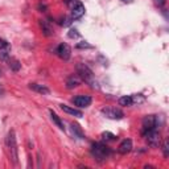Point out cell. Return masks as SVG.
<instances>
[{"instance_id": "cell-1", "label": "cell", "mask_w": 169, "mask_h": 169, "mask_svg": "<svg viewBox=\"0 0 169 169\" xmlns=\"http://www.w3.org/2000/svg\"><path fill=\"white\" fill-rule=\"evenodd\" d=\"M77 74L81 77V79H83L84 82H87L91 87L98 89L97 81H94V73L87 65H84V63H78L77 65Z\"/></svg>"}, {"instance_id": "cell-2", "label": "cell", "mask_w": 169, "mask_h": 169, "mask_svg": "<svg viewBox=\"0 0 169 169\" xmlns=\"http://www.w3.org/2000/svg\"><path fill=\"white\" fill-rule=\"evenodd\" d=\"M91 155L98 161H104L111 155V149L103 143H94L91 147Z\"/></svg>"}, {"instance_id": "cell-3", "label": "cell", "mask_w": 169, "mask_h": 169, "mask_svg": "<svg viewBox=\"0 0 169 169\" xmlns=\"http://www.w3.org/2000/svg\"><path fill=\"white\" fill-rule=\"evenodd\" d=\"M7 147L11 152V157H12V161L15 164H17V158H19V155H17V144H16V136H15V131H11L8 136H7Z\"/></svg>"}, {"instance_id": "cell-4", "label": "cell", "mask_w": 169, "mask_h": 169, "mask_svg": "<svg viewBox=\"0 0 169 169\" xmlns=\"http://www.w3.org/2000/svg\"><path fill=\"white\" fill-rule=\"evenodd\" d=\"M143 136L145 137V140L148 141V144L151 147H158L161 143V137L160 134L156 128L153 130H143Z\"/></svg>"}, {"instance_id": "cell-5", "label": "cell", "mask_w": 169, "mask_h": 169, "mask_svg": "<svg viewBox=\"0 0 169 169\" xmlns=\"http://www.w3.org/2000/svg\"><path fill=\"white\" fill-rule=\"evenodd\" d=\"M102 114L108 119H123L124 118V112L119 108L115 107H104L102 108Z\"/></svg>"}, {"instance_id": "cell-6", "label": "cell", "mask_w": 169, "mask_h": 169, "mask_svg": "<svg viewBox=\"0 0 169 169\" xmlns=\"http://www.w3.org/2000/svg\"><path fill=\"white\" fill-rule=\"evenodd\" d=\"M143 130H153L157 127V118L155 115H147L143 118Z\"/></svg>"}, {"instance_id": "cell-7", "label": "cell", "mask_w": 169, "mask_h": 169, "mask_svg": "<svg viewBox=\"0 0 169 169\" xmlns=\"http://www.w3.org/2000/svg\"><path fill=\"white\" fill-rule=\"evenodd\" d=\"M57 54L60 56V58H62V60L67 61L69 58H70V56H71V49H70V46H69L67 44H61V45H58V48H57Z\"/></svg>"}, {"instance_id": "cell-8", "label": "cell", "mask_w": 169, "mask_h": 169, "mask_svg": "<svg viewBox=\"0 0 169 169\" xmlns=\"http://www.w3.org/2000/svg\"><path fill=\"white\" fill-rule=\"evenodd\" d=\"M73 103L78 106V107H89L91 104V98L89 95H78V97L73 98Z\"/></svg>"}, {"instance_id": "cell-9", "label": "cell", "mask_w": 169, "mask_h": 169, "mask_svg": "<svg viewBox=\"0 0 169 169\" xmlns=\"http://www.w3.org/2000/svg\"><path fill=\"white\" fill-rule=\"evenodd\" d=\"M84 15V5L81 2H77L71 9V19H81Z\"/></svg>"}, {"instance_id": "cell-10", "label": "cell", "mask_w": 169, "mask_h": 169, "mask_svg": "<svg viewBox=\"0 0 169 169\" xmlns=\"http://www.w3.org/2000/svg\"><path fill=\"white\" fill-rule=\"evenodd\" d=\"M119 153H121V155H127L128 152L132 151V140L131 139H126L120 143V145L118 148Z\"/></svg>"}, {"instance_id": "cell-11", "label": "cell", "mask_w": 169, "mask_h": 169, "mask_svg": "<svg viewBox=\"0 0 169 169\" xmlns=\"http://www.w3.org/2000/svg\"><path fill=\"white\" fill-rule=\"evenodd\" d=\"M81 84V77L78 75V74H73L70 75L67 79H66V87L67 89H74Z\"/></svg>"}, {"instance_id": "cell-12", "label": "cell", "mask_w": 169, "mask_h": 169, "mask_svg": "<svg viewBox=\"0 0 169 169\" xmlns=\"http://www.w3.org/2000/svg\"><path fill=\"white\" fill-rule=\"evenodd\" d=\"M61 110L65 111V112H67V114H70V115L77 116V118H82V116H83L79 110L73 108V107H70V106H66V104H61Z\"/></svg>"}, {"instance_id": "cell-13", "label": "cell", "mask_w": 169, "mask_h": 169, "mask_svg": "<svg viewBox=\"0 0 169 169\" xmlns=\"http://www.w3.org/2000/svg\"><path fill=\"white\" fill-rule=\"evenodd\" d=\"M40 25H41V29H42V33H44L45 36H52L53 34V28L50 26V24L48 23L46 20H41L40 21Z\"/></svg>"}, {"instance_id": "cell-14", "label": "cell", "mask_w": 169, "mask_h": 169, "mask_svg": "<svg viewBox=\"0 0 169 169\" xmlns=\"http://www.w3.org/2000/svg\"><path fill=\"white\" fill-rule=\"evenodd\" d=\"M29 87H30L32 90H34V91L40 93V94H44V95L49 94V89H48V87H45V86H42V84H37V83H30V84H29Z\"/></svg>"}, {"instance_id": "cell-15", "label": "cell", "mask_w": 169, "mask_h": 169, "mask_svg": "<svg viewBox=\"0 0 169 169\" xmlns=\"http://www.w3.org/2000/svg\"><path fill=\"white\" fill-rule=\"evenodd\" d=\"M50 118H52V120H53V121H54V123L57 124L58 128L62 130V131H65V126H63V121L61 120L60 116H58L56 112H53L52 110H50Z\"/></svg>"}, {"instance_id": "cell-16", "label": "cell", "mask_w": 169, "mask_h": 169, "mask_svg": "<svg viewBox=\"0 0 169 169\" xmlns=\"http://www.w3.org/2000/svg\"><path fill=\"white\" fill-rule=\"evenodd\" d=\"M9 53H11L9 44L3 46V48H0V60H2V61H7L8 58H9Z\"/></svg>"}, {"instance_id": "cell-17", "label": "cell", "mask_w": 169, "mask_h": 169, "mask_svg": "<svg viewBox=\"0 0 169 169\" xmlns=\"http://www.w3.org/2000/svg\"><path fill=\"white\" fill-rule=\"evenodd\" d=\"M118 102H119L120 106H131L132 104V98L128 97V95H124V97L119 98Z\"/></svg>"}, {"instance_id": "cell-18", "label": "cell", "mask_w": 169, "mask_h": 169, "mask_svg": "<svg viewBox=\"0 0 169 169\" xmlns=\"http://www.w3.org/2000/svg\"><path fill=\"white\" fill-rule=\"evenodd\" d=\"M9 67L12 69L13 71H19L21 69V63L17 60H9Z\"/></svg>"}, {"instance_id": "cell-19", "label": "cell", "mask_w": 169, "mask_h": 169, "mask_svg": "<svg viewBox=\"0 0 169 169\" xmlns=\"http://www.w3.org/2000/svg\"><path fill=\"white\" fill-rule=\"evenodd\" d=\"M71 130H73V132L75 135H78L79 137H83V132H82V130H81V127H79L78 124H74V123H71Z\"/></svg>"}, {"instance_id": "cell-20", "label": "cell", "mask_w": 169, "mask_h": 169, "mask_svg": "<svg viewBox=\"0 0 169 169\" xmlns=\"http://www.w3.org/2000/svg\"><path fill=\"white\" fill-rule=\"evenodd\" d=\"M102 137L104 140H107V141H114V140H116V136L114 135V134H111V132H103L102 134Z\"/></svg>"}, {"instance_id": "cell-21", "label": "cell", "mask_w": 169, "mask_h": 169, "mask_svg": "<svg viewBox=\"0 0 169 169\" xmlns=\"http://www.w3.org/2000/svg\"><path fill=\"white\" fill-rule=\"evenodd\" d=\"M132 98V103H140L144 100V97H141L140 94H137V95H134V97H131Z\"/></svg>"}, {"instance_id": "cell-22", "label": "cell", "mask_w": 169, "mask_h": 169, "mask_svg": "<svg viewBox=\"0 0 169 169\" xmlns=\"http://www.w3.org/2000/svg\"><path fill=\"white\" fill-rule=\"evenodd\" d=\"M162 153H164V156H165V157L169 156V144H168V141H164V144H162Z\"/></svg>"}, {"instance_id": "cell-23", "label": "cell", "mask_w": 169, "mask_h": 169, "mask_svg": "<svg viewBox=\"0 0 169 169\" xmlns=\"http://www.w3.org/2000/svg\"><path fill=\"white\" fill-rule=\"evenodd\" d=\"M77 48H79V49H83V48H87V49H91V45H90V44H87V42L86 41H82V42H79V44L77 45Z\"/></svg>"}, {"instance_id": "cell-24", "label": "cell", "mask_w": 169, "mask_h": 169, "mask_svg": "<svg viewBox=\"0 0 169 169\" xmlns=\"http://www.w3.org/2000/svg\"><path fill=\"white\" fill-rule=\"evenodd\" d=\"M70 39H77V37H79V33H78V30L77 29H71L70 32H69V34H67Z\"/></svg>"}, {"instance_id": "cell-25", "label": "cell", "mask_w": 169, "mask_h": 169, "mask_svg": "<svg viewBox=\"0 0 169 169\" xmlns=\"http://www.w3.org/2000/svg\"><path fill=\"white\" fill-rule=\"evenodd\" d=\"M71 24V17H65L62 21H61V25L63 26H67V25H70Z\"/></svg>"}, {"instance_id": "cell-26", "label": "cell", "mask_w": 169, "mask_h": 169, "mask_svg": "<svg viewBox=\"0 0 169 169\" xmlns=\"http://www.w3.org/2000/svg\"><path fill=\"white\" fill-rule=\"evenodd\" d=\"M153 2H155V4L157 5V7H164V5H165V3H167V0H153Z\"/></svg>"}, {"instance_id": "cell-27", "label": "cell", "mask_w": 169, "mask_h": 169, "mask_svg": "<svg viewBox=\"0 0 169 169\" xmlns=\"http://www.w3.org/2000/svg\"><path fill=\"white\" fill-rule=\"evenodd\" d=\"M5 45H8V42L5 41V40H3V39H0V48H3Z\"/></svg>"}, {"instance_id": "cell-28", "label": "cell", "mask_w": 169, "mask_h": 169, "mask_svg": "<svg viewBox=\"0 0 169 169\" xmlns=\"http://www.w3.org/2000/svg\"><path fill=\"white\" fill-rule=\"evenodd\" d=\"M3 94V89H2V86H0V95Z\"/></svg>"}, {"instance_id": "cell-29", "label": "cell", "mask_w": 169, "mask_h": 169, "mask_svg": "<svg viewBox=\"0 0 169 169\" xmlns=\"http://www.w3.org/2000/svg\"><path fill=\"white\" fill-rule=\"evenodd\" d=\"M121 2H131V0H121Z\"/></svg>"}, {"instance_id": "cell-30", "label": "cell", "mask_w": 169, "mask_h": 169, "mask_svg": "<svg viewBox=\"0 0 169 169\" xmlns=\"http://www.w3.org/2000/svg\"><path fill=\"white\" fill-rule=\"evenodd\" d=\"M0 74H2V71H0Z\"/></svg>"}]
</instances>
